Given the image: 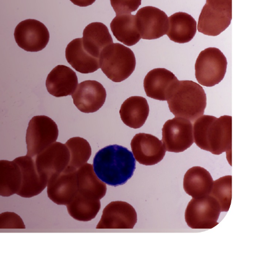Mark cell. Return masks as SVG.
Instances as JSON below:
<instances>
[{
    "mask_svg": "<svg viewBox=\"0 0 255 255\" xmlns=\"http://www.w3.org/2000/svg\"><path fill=\"white\" fill-rule=\"evenodd\" d=\"M93 167L99 179L109 186L117 187L131 179L136 168V160L128 148L110 145L96 154Z\"/></svg>",
    "mask_w": 255,
    "mask_h": 255,
    "instance_id": "cell-1",
    "label": "cell"
},
{
    "mask_svg": "<svg viewBox=\"0 0 255 255\" xmlns=\"http://www.w3.org/2000/svg\"><path fill=\"white\" fill-rule=\"evenodd\" d=\"M194 142L203 150L215 155L227 152L232 154V117L217 118L204 116L198 118L193 126Z\"/></svg>",
    "mask_w": 255,
    "mask_h": 255,
    "instance_id": "cell-2",
    "label": "cell"
},
{
    "mask_svg": "<svg viewBox=\"0 0 255 255\" xmlns=\"http://www.w3.org/2000/svg\"><path fill=\"white\" fill-rule=\"evenodd\" d=\"M166 101L175 117L191 122L204 115L207 107L204 88L192 81H176L169 90Z\"/></svg>",
    "mask_w": 255,
    "mask_h": 255,
    "instance_id": "cell-3",
    "label": "cell"
},
{
    "mask_svg": "<svg viewBox=\"0 0 255 255\" xmlns=\"http://www.w3.org/2000/svg\"><path fill=\"white\" fill-rule=\"evenodd\" d=\"M100 68L114 82L126 80L134 71L136 59L133 51L120 43H112L101 51Z\"/></svg>",
    "mask_w": 255,
    "mask_h": 255,
    "instance_id": "cell-4",
    "label": "cell"
},
{
    "mask_svg": "<svg viewBox=\"0 0 255 255\" xmlns=\"http://www.w3.org/2000/svg\"><path fill=\"white\" fill-rule=\"evenodd\" d=\"M232 19V0H206L197 29L205 35L218 36L230 25Z\"/></svg>",
    "mask_w": 255,
    "mask_h": 255,
    "instance_id": "cell-5",
    "label": "cell"
},
{
    "mask_svg": "<svg viewBox=\"0 0 255 255\" xmlns=\"http://www.w3.org/2000/svg\"><path fill=\"white\" fill-rule=\"evenodd\" d=\"M227 60L216 48H208L201 52L195 64V76L198 82L207 87L215 86L225 78Z\"/></svg>",
    "mask_w": 255,
    "mask_h": 255,
    "instance_id": "cell-6",
    "label": "cell"
},
{
    "mask_svg": "<svg viewBox=\"0 0 255 255\" xmlns=\"http://www.w3.org/2000/svg\"><path fill=\"white\" fill-rule=\"evenodd\" d=\"M59 129L55 122L45 116H35L30 120L26 131L27 155L34 158L56 141Z\"/></svg>",
    "mask_w": 255,
    "mask_h": 255,
    "instance_id": "cell-7",
    "label": "cell"
},
{
    "mask_svg": "<svg viewBox=\"0 0 255 255\" xmlns=\"http://www.w3.org/2000/svg\"><path fill=\"white\" fill-rule=\"evenodd\" d=\"M221 212L218 202L211 195L192 199L185 211L187 226L195 230H210L218 225Z\"/></svg>",
    "mask_w": 255,
    "mask_h": 255,
    "instance_id": "cell-8",
    "label": "cell"
},
{
    "mask_svg": "<svg viewBox=\"0 0 255 255\" xmlns=\"http://www.w3.org/2000/svg\"><path fill=\"white\" fill-rule=\"evenodd\" d=\"M162 142L168 152H184L194 143L193 124L180 117L169 120L162 128Z\"/></svg>",
    "mask_w": 255,
    "mask_h": 255,
    "instance_id": "cell-9",
    "label": "cell"
},
{
    "mask_svg": "<svg viewBox=\"0 0 255 255\" xmlns=\"http://www.w3.org/2000/svg\"><path fill=\"white\" fill-rule=\"evenodd\" d=\"M33 158L38 174L48 181L69 165L70 152L65 144L55 142Z\"/></svg>",
    "mask_w": 255,
    "mask_h": 255,
    "instance_id": "cell-10",
    "label": "cell"
},
{
    "mask_svg": "<svg viewBox=\"0 0 255 255\" xmlns=\"http://www.w3.org/2000/svg\"><path fill=\"white\" fill-rule=\"evenodd\" d=\"M14 37L19 48L28 52H38L48 45L50 34L43 23L38 20L28 19L16 26Z\"/></svg>",
    "mask_w": 255,
    "mask_h": 255,
    "instance_id": "cell-11",
    "label": "cell"
},
{
    "mask_svg": "<svg viewBox=\"0 0 255 255\" xmlns=\"http://www.w3.org/2000/svg\"><path fill=\"white\" fill-rule=\"evenodd\" d=\"M137 222V213L132 205L126 202L113 201L103 210L96 229L130 230Z\"/></svg>",
    "mask_w": 255,
    "mask_h": 255,
    "instance_id": "cell-12",
    "label": "cell"
},
{
    "mask_svg": "<svg viewBox=\"0 0 255 255\" xmlns=\"http://www.w3.org/2000/svg\"><path fill=\"white\" fill-rule=\"evenodd\" d=\"M135 16L142 39H157L167 34L169 18L162 10L153 6H146L139 9Z\"/></svg>",
    "mask_w": 255,
    "mask_h": 255,
    "instance_id": "cell-13",
    "label": "cell"
},
{
    "mask_svg": "<svg viewBox=\"0 0 255 255\" xmlns=\"http://www.w3.org/2000/svg\"><path fill=\"white\" fill-rule=\"evenodd\" d=\"M77 192V169L69 166L48 182V196L56 205H68Z\"/></svg>",
    "mask_w": 255,
    "mask_h": 255,
    "instance_id": "cell-14",
    "label": "cell"
},
{
    "mask_svg": "<svg viewBox=\"0 0 255 255\" xmlns=\"http://www.w3.org/2000/svg\"><path fill=\"white\" fill-rule=\"evenodd\" d=\"M131 145L135 160L146 166L158 164L164 159L166 152L162 140L148 133L135 134Z\"/></svg>",
    "mask_w": 255,
    "mask_h": 255,
    "instance_id": "cell-15",
    "label": "cell"
},
{
    "mask_svg": "<svg viewBox=\"0 0 255 255\" xmlns=\"http://www.w3.org/2000/svg\"><path fill=\"white\" fill-rule=\"evenodd\" d=\"M76 108L84 113H93L101 109L106 100L105 88L96 81L87 80L77 85L72 95Z\"/></svg>",
    "mask_w": 255,
    "mask_h": 255,
    "instance_id": "cell-16",
    "label": "cell"
},
{
    "mask_svg": "<svg viewBox=\"0 0 255 255\" xmlns=\"http://www.w3.org/2000/svg\"><path fill=\"white\" fill-rule=\"evenodd\" d=\"M13 161L19 165L22 173V184L17 195L29 199L41 193L47 187L48 181L38 174L34 158L26 155Z\"/></svg>",
    "mask_w": 255,
    "mask_h": 255,
    "instance_id": "cell-17",
    "label": "cell"
},
{
    "mask_svg": "<svg viewBox=\"0 0 255 255\" xmlns=\"http://www.w3.org/2000/svg\"><path fill=\"white\" fill-rule=\"evenodd\" d=\"M46 90L57 98L72 95L78 85L76 73L65 65H58L51 71L46 78Z\"/></svg>",
    "mask_w": 255,
    "mask_h": 255,
    "instance_id": "cell-18",
    "label": "cell"
},
{
    "mask_svg": "<svg viewBox=\"0 0 255 255\" xmlns=\"http://www.w3.org/2000/svg\"><path fill=\"white\" fill-rule=\"evenodd\" d=\"M178 80L173 73L167 69H153L148 72L144 80L146 95L155 100L166 101L170 87Z\"/></svg>",
    "mask_w": 255,
    "mask_h": 255,
    "instance_id": "cell-19",
    "label": "cell"
},
{
    "mask_svg": "<svg viewBox=\"0 0 255 255\" xmlns=\"http://www.w3.org/2000/svg\"><path fill=\"white\" fill-rule=\"evenodd\" d=\"M82 45L88 54L99 59L101 51L113 43L107 26L100 22L87 25L83 32Z\"/></svg>",
    "mask_w": 255,
    "mask_h": 255,
    "instance_id": "cell-20",
    "label": "cell"
},
{
    "mask_svg": "<svg viewBox=\"0 0 255 255\" xmlns=\"http://www.w3.org/2000/svg\"><path fill=\"white\" fill-rule=\"evenodd\" d=\"M77 193L89 199L101 200L107 192L106 184L99 179L93 165L86 163L77 169Z\"/></svg>",
    "mask_w": 255,
    "mask_h": 255,
    "instance_id": "cell-21",
    "label": "cell"
},
{
    "mask_svg": "<svg viewBox=\"0 0 255 255\" xmlns=\"http://www.w3.org/2000/svg\"><path fill=\"white\" fill-rule=\"evenodd\" d=\"M65 57L73 68L81 74H91L100 68L99 59L87 53L83 47L82 38L74 39L67 45Z\"/></svg>",
    "mask_w": 255,
    "mask_h": 255,
    "instance_id": "cell-22",
    "label": "cell"
},
{
    "mask_svg": "<svg viewBox=\"0 0 255 255\" xmlns=\"http://www.w3.org/2000/svg\"><path fill=\"white\" fill-rule=\"evenodd\" d=\"M197 23L188 13L177 12L169 17L167 35L175 43L185 44L194 39L197 32Z\"/></svg>",
    "mask_w": 255,
    "mask_h": 255,
    "instance_id": "cell-23",
    "label": "cell"
},
{
    "mask_svg": "<svg viewBox=\"0 0 255 255\" xmlns=\"http://www.w3.org/2000/svg\"><path fill=\"white\" fill-rule=\"evenodd\" d=\"M121 118L129 128H142L148 118L149 106L147 100L142 97L134 96L125 101L119 111Z\"/></svg>",
    "mask_w": 255,
    "mask_h": 255,
    "instance_id": "cell-24",
    "label": "cell"
},
{
    "mask_svg": "<svg viewBox=\"0 0 255 255\" xmlns=\"http://www.w3.org/2000/svg\"><path fill=\"white\" fill-rule=\"evenodd\" d=\"M213 181L209 171L201 166H194L184 176V189L193 199H199L210 195Z\"/></svg>",
    "mask_w": 255,
    "mask_h": 255,
    "instance_id": "cell-25",
    "label": "cell"
},
{
    "mask_svg": "<svg viewBox=\"0 0 255 255\" xmlns=\"http://www.w3.org/2000/svg\"><path fill=\"white\" fill-rule=\"evenodd\" d=\"M113 34L117 40L128 46H133L141 39L135 16L131 13L117 15L110 24Z\"/></svg>",
    "mask_w": 255,
    "mask_h": 255,
    "instance_id": "cell-26",
    "label": "cell"
},
{
    "mask_svg": "<svg viewBox=\"0 0 255 255\" xmlns=\"http://www.w3.org/2000/svg\"><path fill=\"white\" fill-rule=\"evenodd\" d=\"M22 184V173L14 161L0 160V196L17 194Z\"/></svg>",
    "mask_w": 255,
    "mask_h": 255,
    "instance_id": "cell-27",
    "label": "cell"
},
{
    "mask_svg": "<svg viewBox=\"0 0 255 255\" xmlns=\"http://www.w3.org/2000/svg\"><path fill=\"white\" fill-rule=\"evenodd\" d=\"M69 215L76 221L88 222L94 219L101 209L100 200L89 199L77 193L66 206Z\"/></svg>",
    "mask_w": 255,
    "mask_h": 255,
    "instance_id": "cell-28",
    "label": "cell"
},
{
    "mask_svg": "<svg viewBox=\"0 0 255 255\" xmlns=\"http://www.w3.org/2000/svg\"><path fill=\"white\" fill-rule=\"evenodd\" d=\"M65 145L70 152L68 166L77 169L87 163L91 157L92 149L86 139L80 137H72L67 140Z\"/></svg>",
    "mask_w": 255,
    "mask_h": 255,
    "instance_id": "cell-29",
    "label": "cell"
},
{
    "mask_svg": "<svg viewBox=\"0 0 255 255\" xmlns=\"http://www.w3.org/2000/svg\"><path fill=\"white\" fill-rule=\"evenodd\" d=\"M218 202L221 212L230 210L232 199V176L227 175L213 181L210 194Z\"/></svg>",
    "mask_w": 255,
    "mask_h": 255,
    "instance_id": "cell-30",
    "label": "cell"
},
{
    "mask_svg": "<svg viewBox=\"0 0 255 255\" xmlns=\"http://www.w3.org/2000/svg\"><path fill=\"white\" fill-rule=\"evenodd\" d=\"M0 229L23 230L24 223L20 217L14 212H6L0 214Z\"/></svg>",
    "mask_w": 255,
    "mask_h": 255,
    "instance_id": "cell-31",
    "label": "cell"
},
{
    "mask_svg": "<svg viewBox=\"0 0 255 255\" xmlns=\"http://www.w3.org/2000/svg\"><path fill=\"white\" fill-rule=\"evenodd\" d=\"M110 1L116 15L135 12L142 3V0H110Z\"/></svg>",
    "mask_w": 255,
    "mask_h": 255,
    "instance_id": "cell-32",
    "label": "cell"
},
{
    "mask_svg": "<svg viewBox=\"0 0 255 255\" xmlns=\"http://www.w3.org/2000/svg\"><path fill=\"white\" fill-rule=\"evenodd\" d=\"M70 1L76 6L87 7L94 3L96 0H70Z\"/></svg>",
    "mask_w": 255,
    "mask_h": 255,
    "instance_id": "cell-33",
    "label": "cell"
}]
</instances>
